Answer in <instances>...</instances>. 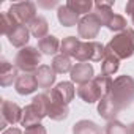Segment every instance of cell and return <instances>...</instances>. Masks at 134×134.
<instances>
[{
  "label": "cell",
  "instance_id": "obj_1",
  "mask_svg": "<svg viewBox=\"0 0 134 134\" xmlns=\"http://www.w3.org/2000/svg\"><path fill=\"white\" fill-rule=\"evenodd\" d=\"M109 96L114 99V103L120 110L129 107L134 101V77L128 74L115 77Z\"/></svg>",
  "mask_w": 134,
  "mask_h": 134
},
{
  "label": "cell",
  "instance_id": "obj_2",
  "mask_svg": "<svg viewBox=\"0 0 134 134\" xmlns=\"http://www.w3.org/2000/svg\"><path fill=\"white\" fill-rule=\"evenodd\" d=\"M106 47L115 54L120 60L129 58L134 55V30L132 29H126L120 33H117L107 44Z\"/></svg>",
  "mask_w": 134,
  "mask_h": 134
},
{
  "label": "cell",
  "instance_id": "obj_3",
  "mask_svg": "<svg viewBox=\"0 0 134 134\" xmlns=\"http://www.w3.org/2000/svg\"><path fill=\"white\" fill-rule=\"evenodd\" d=\"M41 63V52L33 47V46H25L22 47L14 58V65L18 66V70H21L22 73H30L35 74L36 70L40 68Z\"/></svg>",
  "mask_w": 134,
  "mask_h": 134
},
{
  "label": "cell",
  "instance_id": "obj_4",
  "mask_svg": "<svg viewBox=\"0 0 134 134\" xmlns=\"http://www.w3.org/2000/svg\"><path fill=\"white\" fill-rule=\"evenodd\" d=\"M106 54V46L101 44L99 41H82L74 58L79 63H87V62H101Z\"/></svg>",
  "mask_w": 134,
  "mask_h": 134
},
{
  "label": "cell",
  "instance_id": "obj_5",
  "mask_svg": "<svg viewBox=\"0 0 134 134\" xmlns=\"http://www.w3.org/2000/svg\"><path fill=\"white\" fill-rule=\"evenodd\" d=\"M8 13L16 19L18 24L27 25L33 18H36V5L33 2H19L13 3L8 10Z\"/></svg>",
  "mask_w": 134,
  "mask_h": 134
},
{
  "label": "cell",
  "instance_id": "obj_6",
  "mask_svg": "<svg viewBox=\"0 0 134 134\" xmlns=\"http://www.w3.org/2000/svg\"><path fill=\"white\" fill-rule=\"evenodd\" d=\"M99 29H101V22L98 21V18L93 13L82 16L81 21H79V24H77V33H79V36L84 38V40H87V41H93V38L98 36Z\"/></svg>",
  "mask_w": 134,
  "mask_h": 134
},
{
  "label": "cell",
  "instance_id": "obj_7",
  "mask_svg": "<svg viewBox=\"0 0 134 134\" xmlns=\"http://www.w3.org/2000/svg\"><path fill=\"white\" fill-rule=\"evenodd\" d=\"M0 117H2V121H0V128H5L7 125H14V123H21L22 118V109L8 99L2 101V107H0Z\"/></svg>",
  "mask_w": 134,
  "mask_h": 134
},
{
  "label": "cell",
  "instance_id": "obj_8",
  "mask_svg": "<svg viewBox=\"0 0 134 134\" xmlns=\"http://www.w3.org/2000/svg\"><path fill=\"white\" fill-rule=\"evenodd\" d=\"M74 95H76V88H74L73 82L63 81V82H58V84L51 90L49 98H51L52 101H57V103H62V104H66V106H68V104L73 101Z\"/></svg>",
  "mask_w": 134,
  "mask_h": 134
},
{
  "label": "cell",
  "instance_id": "obj_9",
  "mask_svg": "<svg viewBox=\"0 0 134 134\" xmlns=\"http://www.w3.org/2000/svg\"><path fill=\"white\" fill-rule=\"evenodd\" d=\"M77 96H79L84 103H87V104H93V103L99 101L101 98H104L101 88L98 87V84H96L95 81H90V82H87V84L79 85V87H77Z\"/></svg>",
  "mask_w": 134,
  "mask_h": 134
},
{
  "label": "cell",
  "instance_id": "obj_10",
  "mask_svg": "<svg viewBox=\"0 0 134 134\" xmlns=\"http://www.w3.org/2000/svg\"><path fill=\"white\" fill-rule=\"evenodd\" d=\"M93 77H95V71L92 63H76L71 70V82H76L79 85L93 81Z\"/></svg>",
  "mask_w": 134,
  "mask_h": 134
},
{
  "label": "cell",
  "instance_id": "obj_11",
  "mask_svg": "<svg viewBox=\"0 0 134 134\" xmlns=\"http://www.w3.org/2000/svg\"><path fill=\"white\" fill-rule=\"evenodd\" d=\"M14 88H16V92L19 95H30V93H33L38 88V82H36L35 74H30V73L19 74L16 82H14Z\"/></svg>",
  "mask_w": 134,
  "mask_h": 134
},
{
  "label": "cell",
  "instance_id": "obj_12",
  "mask_svg": "<svg viewBox=\"0 0 134 134\" xmlns=\"http://www.w3.org/2000/svg\"><path fill=\"white\" fill-rule=\"evenodd\" d=\"M118 112H120V109L117 107V104L114 103V99H112L109 95L104 96V98H101V99L98 101V114H99L104 120H107V121L117 120Z\"/></svg>",
  "mask_w": 134,
  "mask_h": 134
},
{
  "label": "cell",
  "instance_id": "obj_13",
  "mask_svg": "<svg viewBox=\"0 0 134 134\" xmlns=\"http://www.w3.org/2000/svg\"><path fill=\"white\" fill-rule=\"evenodd\" d=\"M55 71L52 70V66L49 65H41L40 68L36 70L35 73V77H36V82H38V87L40 88H51L55 82Z\"/></svg>",
  "mask_w": 134,
  "mask_h": 134
},
{
  "label": "cell",
  "instance_id": "obj_14",
  "mask_svg": "<svg viewBox=\"0 0 134 134\" xmlns=\"http://www.w3.org/2000/svg\"><path fill=\"white\" fill-rule=\"evenodd\" d=\"M18 66L11 65L8 60H2L0 63V85L2 87H8L13 82H16L18 79Z\"/></svg>",
  "mask_w": 134,
  "mask_h": 134
},
{
  "label": "cell",
  "instance_id": "obj_15",
  "mask_svg": "<svg viewBox=\"0 0 134 134\" xmlns=\"http://www.w3.org/2000/svg\"><path fill=\"white\" fill-rule=\"evenodd\" d=\"M112 8H114V2H103V0H98V2H95V7H93L92 13L98 18L101 25H107L109 21L112 19V16L115 14V13H112Z\"/></svg>",
  "mask_w": 134,
  "mask_h": 134
},
{
  "label": "cell",
  "instance_id": "obj_16",
  "mask_svg": "<svg viewBox=\"0 0 134 134\" xmlns=\"http://www.w3.org/2000/svg\"><path fill=\"white\" fill-rule=\"evenodd\" d=\"M27 29L30 32V35H33L35 38L38 40H43L47 36V32H49V22L46 18L43 16H36L33 18L29 24H27Z\"/></svg>",
  "mask_w": 134,
  "mask_h": 134
},
{
  "label": "cell",
  "instance_id": "obj_17",
  "mask_svg": "<svg viewBox=\"0 0 134 134\" xmlns=\"http://www.w3.org/2000/svg\"><path fill=\"white\" fill-rule=\"evenodd\" d=\"M29 40H30V32H29L27 25H18V27L8 35L10 44L14 46V47H19V49L25 47L27 43H29Z\"/></svg>",
  "mask_w": 134,
  "mask_h": 134
},
{
  "label": "cell",
  "instance_id": "obj_18",
  "mask_svg": "<svg viewBox=\"0 0 134 134\" xmlns=\"http://www.w3.org/2000/svg\"><path fill=\"white\" fill-rule=\"evenodd\" d=\"M57 19L63 27H74L79 24V14H76L71 8H68L66 5H60L57 10Z\"/></svg>",
  "mask_w": 134,
  "mask_h": 134
},
{
  "label": "cell",
  "instance_id": "obj_19",
  "mask_svg": "<svg viewBox=\"0 0 134 134\" xmlns=\"http://www.w3.org/2000/svg\"><path fill=\"white\" fill-rule=\"evenodd\" d=\"M118 66H120V58H118L115 54H112V52L106 47L104 58L101 60V71H103V74L112 76L114 73L118 71Z\"/></svg>",
  "mask_w": 134,
  "mask_h": 134
},
{
  "label": "cell",
  "instance_id": "obj_20",
  "mask_svg": "<svg viewBox=\"0 0 134 134\" xmlns=\"http://www.w3.org/2000/svg\"><path fill=\"white\" fill-rule=\"evenodd\" d=\"M60 44H62V43L58 41L57 36L47 35L46 38H43V40L38 41V49H40L41 54H44V55H55V54L60 51Z\"/></svg>",
  "mask_w": 134,
  "mask_h": 134
},
{
  "label": "cell",
  "instance_id": "obj_21",
  "mask_svg": "<svg viewBox=\"0 0 134 134\" xmlns=\"http://www.w3.org/2000/svg\"><path fill=\"white\" fill-rule=\"evenodd\" d=\"M51 99V98H49ZM70 115V109L66 104H62V103H57V101H52L49 103V112H47V117L54 121H62L65 118H68Z\"/></svg>",
  "mask_w": 134,
  "mask_h": 134
},
{
  "label": "cell",
  "instance_id": "obj_22",
  "mask_svg": "<svg viewBox=\"0 0 134 134\" xmlns=\"http://www.w3.org/2000/svg\"><path fill=\"white\" fill-rule=\"evenodd\" d=\"M73 134H101V128L92 120H79L73 125Z\"/></svg>",
  "mask_w": 134,
  "mask_h": 134
},
{
  "label": "cell",
  "instance_id": "obj_23",
  "mask_svg": "<svg viewBox=\"0 0 134 134\" xmlns=\"http://www.w3.org/2000/svg\"><path fill=\"white\" fill-rule=\"evenodd\" d=\"M41 117L36 114V110L33 109V106L32 104H29V106H25L24 109H22V118H21V125L27 129V128H30V126H35V125H40L41 123Z\"/></svg>",
  "mask_w": 134,
  "mask_h": 134
},
{
  "label": "cell",
  "instance_id": "obj_24",
  "mask_svg": "<svg viewBox=\"0 0 134 134\" xmlns=\"http://www.w3.org/2000/svg\"><path fill=\"white\" fill-rule=\"evenodd\" d=\"M81 43L82 41L79 38H76V36H66V38H63V41L60 44V54H63L66 57H74L76 52H77V49H79V46H81Z\"/></svg>",
  "mask_w": 134,
  "mask_h": 134
},
{
  "label": "cell",
  "instance_id": "obj_25",
  "mask_svg": "<svg viewBox=\"0 0 134 134\" xmlns=\"http://www.w3.org/2000/svg\"><path fill=\"white\" fill-rule=\"evenodd\" d=\"M68 8H71L76 14H90L92 13V10H93V7H95V3L92 2V0H68V2L65 3Z\"/></svg>",
  "mask_w": 134,
  "mask_h": 134
},
{
  "label": "cell",
  "instance_id": "obj_26",
  "mask_svg": "<svg viewBox=\"0 0 134 134\" xmlns=\"http://www.w3.org/2000/svg\"><path fill=\"white\" fill-rule=\"evenodd\" d=\"M49 103H51L49 95L40 93V95L33 96V99H32L30 104H32L33 109L36 110V114H38L41 118H44V117H47V112H49Z\"/></svg>",
  "mask_w": 134,
  "mask_h": 134
},
{
  "label": "cell",
  "instance_id": "obj_27",
  "mask_svg": "<svg viewBox=\"0 0 134 134\" xmlns=\"http://www.w3.org/2000/svg\"><path fill=\"white\" fill-rule=\"evenodd\" d=\"M52 70L58 74H65V73H71L73 70V63H71V58L70 57H66L63 54L60 55H55L54 60H52Z\"/></svg>",
  "mask_w": 134,
  "mask_h": 134
},
{
  "label": "cell",
  "instance_id": "obj_28",
  "mask_svg": "<svg viewBox=\"0 0 134 134\" xmlns=\"http://www.w3.org/2000/svg\"><path fill=\"white\" fill-rule=\"evenodd\" d=\"M18 25H21V24H18L16 19L8 11L7 13H2V19H0V30H2V35L8 36Z\"/></svg>",
  "mask_w": 134,
  "mask_h": 134
},
{
  "label": "cell",
  "instance_id": "obj_29",
  "mask_svg": "<svg viewBox=\"0 0 134 134\" xmlns=\"http://www.w3.org/2000/svg\"><path fill=\"white\" fill-rule=\"evenodd\" d=\"M126 19L121 16V14H114L112 16V19L109 21V24L106 25L109 30H112V32H117V33H120V32H123V30H126Z\"/></svg>",
  "mask_w": 134,
  "mask_h": 134
},
{
  "label": "cell",
  "instance_id": "obj_30",
  "mask_svg": "<svg viewBox=\"0 0 134 134\" xmlns=\"http://www.w3.org/2000/svg\"><path fill=\"white\" fill-rule=\"evenodd\" d=\"M104 132H106V134H129L128 128H126L121 121H118V120H110V121H107Z\"/></svg>",
  "mask_w": 134,
  "mask_h": 134
},
{
  "label": "cell",
  "instance_id": "obj_31",
  "mask_svg": "<svg viewBox=\"0 0 134 134\" xmlns=\"http://www.w3.org/2000/svg\"><path fill=\"white\" fill-rule=\"evenodd\" d=\"M24 134H47L46 128L40 123V125H35V126H30L24 131Z\"/></svg>",
  "mask_w": 134,
  "mask_h": 134
},
{
  "label": "cell",
  "instance_id": "obj_32",
  "mask_svg": "<svg viewBox=\"0 0 134 134\" xmlns=\"http://www.w3.org/2000/svg\"><path fill=\"white\" fill-rule=\"evenodd\" d=\"M125 11H126V14H129V16H131V19H132V24H134V0H129V2L126 3V7H125Z\"/></svg>",
  "mask_w": 134,
  "mask_h": 134
},
{
  "label": "cell",
  "instance_id": "obj_33",
  "mask_svg": "<svg viewBox=\"0 0 134 134\" xmlns=\"http://www.w3.org/2000/svg\"><path fill=\"white\" fill-rule=\"evenodd\" d=\"M3 134H24V132L19 128H8V129L3 131Z\"/></svg>",
  "mask_w": 134,
  "mask_h": 134
},
{
  "label": "cell",
  "instance_id": "obj_34",
  "mask_svg": "<svg viewBox=\"0 0 134 134\" xmlns=\"http://www.w3.org/2000/svg\"><path fill=\"white\" fill-rule=\"evenodd\" d=\"M41 7H46V8H52V7H55L57 5V2H51V3H40Z\"/></svg>",
  "mask_w": 134,
  "mask_h": 134
},
{
  "label": "cell",
  "instance_id": "obj_35",
  "mask_svg": "<svg viewBox=\"0 0 134 134\" xmlns=\"http://www.w3.org/2000/svg\"><path fill=\"white\" fill-rule=\"evenodd\" d=\"M128 131H129V134H134V123H131V125H129Z\"/></svg>",
  "mask_w": 134,
  "mask_h": 134
}]
</instances>
